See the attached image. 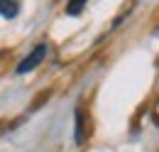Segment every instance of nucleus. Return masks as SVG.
Here are the masks:
<instances>
[{"mask_svg":"<svg viewBox=\"0 0 159 152\" xmlns=\"http://www.w3.org/2000/svg\"><path fill=\"white\" fill-rule=\"evenodd\" d=\"M44 57H47V47H44V44H37V47H34V52H32L30 57H25L20 64H17V74H27V71L37 69Z\"/></svg>","mask_w":159,"mask_h":152,"instance_id":"obj_1","label":"nucleus"},{"mask_svg":"<svg viewBox=\"0 0 159 152\" xmlns=\"http://www.w3.org/2000/svg\"><path fill=\"white\" fill-rule=\"evenodd\" d=\"M83 125H86V118H83V111L76 108V142H83L86 140V130H83Z\"/></svg>","mask_w":159,"mask_h":152,"instance_id":"obj_2","label":"nucleus"},{"mask_svg":"<svg viewBox=\"0 0 159 152\" xmlns=\"http://www.w3.org/2000/svg\"><path fill=\"white\" fill-rule=\"evenodd\" d=\"M20 12V5L17 2H0V15L2 17H15Z\"/></svg>","mask_w":159,"mask_h":152,"instance_id":"obj_3","label":"nucleus"},{"mask_svg":"<svg viewBox=\"0 0 159 152\" xmlns=\"http://www.w3.org/2000/svg\"><path fill=\"white\" fill-rule=\"evenodd\" d=\"M81 7H83L81 2H76V5H69V7H66V12H69V15H76V12H81Z\"/></svg>","mask_w":159,"mask_h":152,"instance_id":"obj_4","label":"nucleus"}]
</instances>
